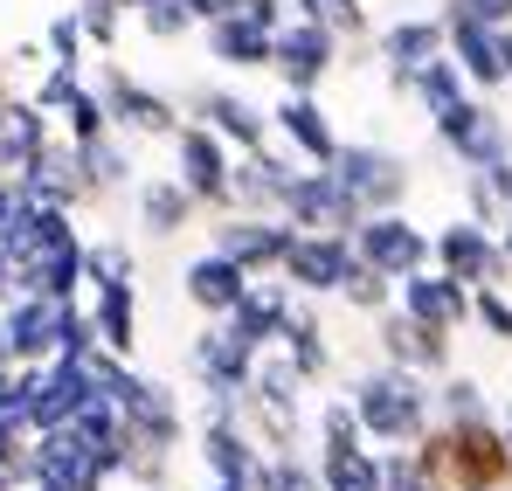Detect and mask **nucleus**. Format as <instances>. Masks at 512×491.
<instances>
[{
  "mask_svg": "<svg viewBox=\"0 0 512 491\" xmlns=\"http://www.w3.org/2000/svg\"><path fill=\"white\" fill-rule=\"evenodd\" d=\"M443 450H450V471H457L464 485H492V478L506 471V457H499V450H492V436H478V429L450 436Z\"/></svg>",
  "mask_w": 512,
  "mask_h": 491,
  "instance_id": "1",
  "label": "nucleus"
}]
</instances>
